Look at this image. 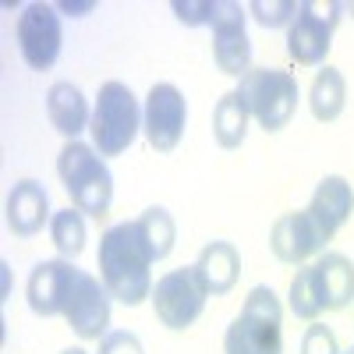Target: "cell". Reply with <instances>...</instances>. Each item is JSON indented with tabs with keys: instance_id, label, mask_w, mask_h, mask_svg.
<instances>
[{
	"instance_id": "obj_23",
	"label": "cell",
	"mask_w": 354,
	"mask_h": 354,
	"mask_svg": "<svg viewBox=\"0 0 354 354\" xmlns=\"http://www.w3.org/2000/svg\"><path fill=\"white\" fill-rule=\"evenodd\" d=\"M287 305L290 312L305 319V322H315L322 315V301L315 294V277H312V266H301L298 273L290 277V290H287Z\"/></svg>"
},
{
	"instance_id": "obj_8",
	"label": "cell",
	"mask_w": 354,
	"mask_h": 354,
	"mask_svg": "<svg viewBox=\"0 0 354 354\" xmlns=\"http://www.w3.org/2000/svg\"><path fill=\"white\" fill-rule=\"evenodd\" d=\"M205 287L195 273V266H181V270H170L167 277L156 280L153 287V308H156V319L163 322L167 330L181 333L188 326H195V319L202 315L205 308Z\"/></svg>"
},
{
	"instance_id": "obj_5",
	"label": "cell",
	"mask_w": 354,
	"mask_h": 354,
	"mask_svg": "<svg viewBox=\"0 0 354 354\" xmlns=\"http://www.w3.org/2000/svg\"><path fill=\"white\" fill-rule=\"evenodd\" d=\"M238 96L245 100L248 113L259 121L262 131H283L290 124L294 110H298V78L290 71H280V68H252L241 82H238Z\"/></svg>"
},
{
	"instance_id": "obj_25",
	"label": "cell",
	"mask_w": 354,
	"mask_h": 354,
	"mask_svg": "<svg viewBox=\"0 0 354 354\" xmlns=\"http://www.w3.org/2000/svg\"><path fill=\"white\" fill-rule=\"evenodd\" d=\"M301 354H340V344H337V333L330 326H322L315 319L312 326L305 330L301 337Z\"/></svg>"
},
{
	"instance_id": "obj_15",
	"label": "cell",
	"mask_w": 354,
	"mask_h": 354,
	"mask_svg": "<svg viewBox=\"0 0 354 354\" xmlns=\"http://www.w3.org/2000/svg\"><path fill=\"white\" fill-rule=\"evenodd\" d=\"M315 294L322 301V312H337L354 301V262L340 252H322L312 262Z\"/></svg>"
},
{
	"instance_id": "obj_13",
	"label": "cell",
	"mask_w": 354,
	"mask_h": 354,
	"mask_svg": "<svg viewBox=\"0 0 354 354\" xmlns=\"http://www.w3.org/2000/svg\"><path fill=\"white\" fill-rule=\"evenodd\" d=\"M110 290L103 287V280L82 273L71 294V305L64 312L68 326L82 337V340H103L110 330Z\"/></svg>"
},
{
	"instance_id": "obj_22",
	"label": "cell",
	"mask_w": 354,
	"mask_h": 354,
	"mask_svg": "<svg viewBox=\"0 0 354 354\" xmlns=\"http://www.w3.org/2000/svg\"><path fill=\"white\" fill-rule=\"evenodd\" d=\"M50 241L61 252V259H78L85 248V216L78 209H57L50 220Z\"/></svg>"
},
{
	"instance_id": "obj_1",
	"label": "cell",
	"mask_w": 354,
	"mask_h": 354,
	"mask_svg": "<svg viewBox=\"0 0 354 354\" xmlns=\"http://www.w3.org/2000/svg\"><path fill=\"white\" fill-rule=\"evenodd\" d=\"M153 252L142 238L138 220L113 223L100 238V280L113 301L128 308L153 298Z\"/></svg>"
},
{
	"instance_id": "obj_4",
	"label": "cell",
	"mask_w": 354,
	"mask_h": 354,
	"mask_svg": "<svg viewBox=\"0 0 354 354\" xmlns=\"http://www.w3.org/2000/svg\"><path fill=\"white\" fill-rule=\"evenodd\" d=\"M142 128V110L135 93L124 82H103L96 93V106H93V149L106 160V156H121L128 153V145L135 142Z\"/></svg>"
},
{
	"instance_id": "obj_6",
	"label": "cell",
	"mask_w": 354,
	"mask_h": 354,
	"mask_svg": "<svg viewBox=\"0 0 354 354\" xmlns=\"http://www.w3.org/2000/svg\"><path fill=\"white\" fill-rule=\"evenodd\" d=\"M344 4L337 0H301L298 15L287 25V53L290 61H298L305 68H315L326 61V53L333 46V28L340 25Z\"/></svg>"
},
{
	"instance_id": "obj_16",
	"label": "cell",
	"mask_w": 354,
	"mask_h": 354,
	"mask_svg": "<svg viewBox=\"0 0 354 354\" xmlns=\"http://www.w3.org/2000/svg\"><path fill=\"white\" fill-rule=\"evenodd\" d=\"M305 209L312 213V220L322 227V234L333 241V234L347 223L351 209H354V188L347 177L340 174H330V177H322V181L315 185L312 192V202L305 205Z\"/></svg>"
},
{
	"instance_id": "obj_2",
	"label": "cell",
	"mask_w": 354,
	"mask_h": 354,
	"mask_svg": "<svg viewBox=\"0 0 354 354\" xmlns=\"http://www.w3.org/2000/svg\"><path fill=\"white\" fill-rule=\"evenodd\" d=\"M57 174L61 185L71 195V205L85 216L103 220L113 202V174L106 160L85 142H68L57 156Z\"/></svg>"
},
{
	"instance_id": "obj_14",
	"label": "cell",
	"mask_w": 354,
	"mask_h": 354,
	"mask_svg": "<svg viewBox=\"0 0 354 354\" xmlns=\"http://www.w3.org/2000/svg\"><path fill=\"white\" fill-rule=\"evenodd\" d=\"M4 220L15 238H36L43 227H50L53 213H50V195L39 181L25 177L8 192V205H4Z\"/></svg>"
},
{
	"instance_id": "obj_17",
	"label": "cell",
	"mask_w": 354,
	"mask_h": 354,
	"mask_svg": "<svg viewBox=\"0 0 354 354\" xmlns=\"http://www.w3.org/2000/svg\"><path fill=\"white\" fill-rule=\"evenodd\" d=\"M195 273H198L205 294L223 298V294L234 290V283L241 277V252L234 248V241H209L195 259Z\"/></svg>"
},
{
	"instance_id": "obj_21",
	"label": "cell",
	"mask_w": 354,
	"mask_h": 354,
	"mask_svg": "<svg viewBox=\"0 0 354 354\" xmlns=\"http://www.w3.org/2000/svg\"><path fill=\"white\" fill-rule=\"evenodd\" d=\"M138 227H142V238H145V245H149V252H153L156 262L174 252L177 223H174V216L163 209V205H149V209L138 216Z\"/></svg>"
},
{
	"instance_id": "obj_26",
	"label": "cell",
	"mask_w": 354,
	"mask_h": 354,
	"mask_svg": "<svg viewBox=\"0 0 354 354\" xmlns=\"http://www.w3.org/2000/svg\"><path fill=\"white\" fill-rule=\"evenodd\" d=\"M213 4H216V0H198V4H195V0H174L170 8H174V15L181 18L185 25H209Z\"/></svg>"
},
{
	"instance_id": "obj_20",
	"label": "cell",
	"mask_w": 354,
	"mask_h": 354,
	"mask_svg": "<svg viewBox=\"0 0 354 354\" xmlns=\"http://www.w3.org/2000/svg\"><path fill=\"white\" fill-rule=\"evenodd\" d=\"M344 103H347V82L337 68H322L315 71L312 85H308V106H312V117L322 124L337 121V117L344 113Z\"/></svg>"
},
{
	"instance_id": "obj_24",
	"label": "cell",
	"mask_w": 354,
	"mask_h": 354,
	"mask_svg": "<svg viewBox=\"0 0 354 354\" xmlns=\"http://www.w3.org/2000/svg\"><path fill=\"white\" fill-rule=\"evenodd\" d=\"M248 15L262 28H280V25L294 21V15H298V0H252Z\"/></svg>"
},
{
	"instance_id": "obj_12",
	"label": "cell",
	"mask_w": 354,
	"mask_h": 354,
	"mask_svg": "<svg viewBox=\"0 0 354 354\" xmlns=\"http://www.w3.org/2000/svg\"><path fill=\"white\" fill-rule=\"evenodd\" d=\"M326 245H330V238L322 234V227L312 220L308 209L283 213L270 230V248L283 266H305L312 255L326 252Z\"/></svg>"
},
{
	"instance_id": "obj_11",
	"label": "cell",
	"mask_w": 354,
	"mask_h": 354,
	"mask_svg": "<svg viewBox=\"0 0 354 354\" xmlns=\"http://www.w3.org/2000/svg\"><path fill=\"white\" fill-rule=\"evenodd\" d=\"M78 277H82V270H75L71 259H46V262H39L36 270L28 273V283H25L28 308H32L36 315H43V319L64 315L68 305H71Z\"/></svg>"
},
{
	"instance_id": "obj_29",
	"label": "cell",
	"mask_w": 354,
	"mask_h": 354,
	"mask_svg": "<svg viewBox=\"0 0 354 354\" xmlns=\"http://www.w3.org/2000/svg\"><path fill=\"white\" fill-rule=\"evenodd\" d=\"M344 11H351V15H354V4H344Z\"/></svg>"
},
{
	"instance_id": "obj_18",
	"label": "cell",
	"mask_w": 354,
	"mask_h": 354,
	"mask_svg": "<svg viewBox=\"0 0 354 354\" xmlns=\"http://www.w3.org/2000/svg\"><path fill=\"white\" fill-rule=\"evenodd\" d=\"M46 117L53 131H61L68 142H78V135L93 124V110H88L82 88L75 82H53L46 93Z\"/></svg>"
},
{
	"instance_id": "obj_28",
	"label": "cell",
	"mask_w": 354,
	"mask_h": 354,
	"mask_svg": "<svg viewBox=\"0 0 354 354\" xmlns=\"http://www.w3.org/2000/svg\"><path fill=\"white\" fill-rule=\"evenodd\" d=\"M61 354H88V351H82V347H68V351H61Z\"/></svg>"
},
{
	"instance_id": "obj_27",
	"label": "cell",
	"mask_w": 354,
	"mask_h": 354,
	"mask_svg": "<svg viewBox=\"0 0 354 354\" xmlns=\"http://www.w3.org/2000/svg\"><path fill=\"white\" fill-rule=\"evenodd\" d=\"M96 354H145L142 351V340L128 330H110L103 340H100V351Z\"/></svg>"
},
{
	"instance_id": "obj_10",
	"label": "cell",
	"mask_w": 354,
	"mask_h": 354,
	"mask_svg": "<svg viewBox=\"0 0 354 354\" xmlns=\"http://www.w3.org/2000/svg\"><path fill=\"white\" fill-rule=\"evenodd\" d=\"M185 128H188V103L181 88L170 82H156L142 110V131L149 138V145L156 153H174L185 138Z\"/></svg>"
},
{
	"instance_id": "obj_9",
	"label": "cell",
	"mask_w": 354,
	"mask_h": 354,
	"mask_svg": "<svg viewBox=\"0 0 354 354\" xmlns=\"http://www.w3.org/2000/svg\"><path fill=\"white\" fill-rule=\"evenodd\" d=\"M245 18L248 8L234 4V0H216L213 4V61L223 75L230 78H245L252 71V39L245 32Z\"/></svg>"
},
{
	"instance_id": "obj_30",
	"label": "cell",
	"mask_w": 354,
	"mask_h": 354,
	"mask_svg": "<svg viewBox=\"0 0 354 354\" xmlns=\"http://www.w3.org/2000/svg\"><path fill=\"white\" fill-rule=\"evenodd\" d=\"M340 354H354V344H351V347H347V351H340Z\"/></svg>"
},
{
	"instance_id": "obj_7",
	"label": "cell",
	"mask_w": 354,
	"mask_h": 354,
	"mask_svg": "<svg viewBox=\"0 0 354 354\" xmlns=\"http://www.w3.org/2000/svg\"><path fill=\"white\" fill-rule=\"evenodd\" d=\"M15 36H18L21 61L32 71H50L57 64V57H61V46H64L61 8L43 4V0L21 8L18 25H15Z\"/></svg>"
},
{
	"instance_id": "obj_19",
	"label": "cell",
	"mask_w": 354,
	"mask_h": 354,
	"mask_svg": "<svg viewBox=\"0 0 354 354\" xmlns=\"http://www.w3.org/2000/svg\"><path fill=\"white\" fill-rule=\"evenodd\" d=\"M248 121H252V113H248L245 100L238 96V88H230L213 106V138L223 149H238L248 138Z\"/></svg>"
},
{
	"instance_id": "obj_3",
	"label": "cell",
	"mask_w": 354,
	"mask_h": 354,
	"mask_svg": "<svg viewBox=\"0 0 354 354\" xmlns=\"http://www.w3.org/2000/svg\"><path fill=\"white\" fill-rule=\"evenodd\" d=\"M223 354H283V308L270 287H252L223 333Z\"/></svg>"
}]
</instances>
